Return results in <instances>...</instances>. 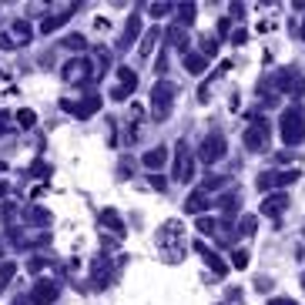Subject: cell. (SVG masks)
I'll use <instances>...</instances> for the list:
<instances>
[{"mask_svg":"<svg viewBox=\"0 0 305 305\" xmlns=\"http://www.w3.org/2000/svg\"><path fill=\"white\" fill-rule=\"evenodd\" d=\"M168 37H171V44L178 47V50H184V47H188V30H184L181 24H178V27H171V30H168Z\"/></svg>","mask_w":305,"mask_h":305,"instance_id":"2e32d148","label":"cell"},{"mask_svg":"<svg viewBox=\"0 0 305 305\" xmlns=\"http://www.w3.org/2000/svg\"><path fill=\"white\" fill-rule=\"evenodd\" d=\"M245 144L252 151H265L268 148V121H255V124L245 131Z\"/></svg>","mask_w":305,"mask_h":305,"instance_id":"5b68a950","label":"cell"},{"mask_svg":"<svg viewBox=\"0 0 305 305\" xmlns=\"http://www.w3.org/2000/svg\"><path fill=\"white\" fill-rule=\"evenodd\" d=\"M101 222H104L108 228H111V232H118V235L124 232V225H121V215H118L114 208H104V212H101Z\"/></svg>","mask_w":305,"mask_h":305,"instance_id":"5bb4252c","label":"cell"},{"mask_svg":"<svg viewBox=\"0 0 305 305\" xmlns=\"http://www.w3.org/2000/svg\"><path fill=\"white\" fill-rule=\"evenodd\" d=\"M232 265H235V268H245V265H248V255H245V248L232 252Z\"/></svg>","mask_w":305,"mask_h":305,"instance_id":"cb8c5ba5","label":"cell"},{"mask_svg":"<svg viewBox=\"0 0 305 305\" xmlns=\"http://www.w3.org/2000/svg\"><path fill=\"white\" fill-rule=\"evenodd\" d=\"M302 37H305V27H302Z\"/></svg>","mask_w":305,"mask_h":305,"instance_id":"e575fe53","label":"cell"},{"mask_svg":"<svg viewBox=\"0 0 305 305\" xmlns=\"http://www.w3.org/2000/svg\"><path fill=\"white\" fill-rule=\"evenodd\" d=\"M158 37H161V30H158V27L144 30V40H141V47H138V54H141V57H148L151 50H154V44H158Z\"/></svg>","mask_w":305,"mask_h":305,"instance_id":"4fadbf2b","label":"cell"},{"mask_svg":"<svg viewBox=\"0 0 305 305\" xmlns=\"http://www.w3.org/2000/svg\"><path fill=\"white\" fill-rule=\"evenodd\" d=\"M285 208H288V194H272V198H265V202H262V215L278 218Z\"/></svg>","mask_w":305,"mask_h":305,"instance_id":"30bf717a","label":"cell"},{"mask_svg":"<svg viewBox=\"0 0 305 305\" xmlns=\"http://www.w3.org/2000/svg\"><path fill=\"white\" fill-rule=\"evenodd\" d=\"M118 74H121V80H124V90L131 94V90H134V84H138V74H134V70H128V68H121Z\"/></svg>","mask_w":305,"mask_h":305,"instance_id":"7402d4cb","label":"cell"},{"mask_svg":"<svg viewBox=\"0 0 305 305\" xmlns=\"http://www.w3.org/2000/svg\"><path fill=\"white\" fill-rule=\"evenodd\" d=\"M164 161H168V148H154V151H148V154H144V168L161 171V168H164Z\"/></svg>","mask_w":305,"mask_h":305,"instance_id":"8fae6325","label":"cell"},{"mask_svg":"<svg viewBox=\"0 0 305 305\" xmlns=\"http://www.w3.org/2000/svg\"><path fill=\"white\" fill-rule=\"evenodd\" d=\"M68 47H74V50H84V37H68Z\"/></svg>","mask_w":305,"mask_h":305,"instance_id":"f546056e","label":"cell"},{"mask_svg":"<svg viewBox=\"0 0 305 305\" xmlns=\"http://www.w3.org/2000/svg\"><path fill=\"white\" fill-rule=\"evenodd\" d=\"M282 141L285 144H302L305 141V114L298 108L282 114Z\"/></svg>","mask_w":305,"mask_h":305,"instance_id":"7a4b0ae2","label":"cell"},{"mask_svg":"<svg viewBox=\"0 0 305 305\" xmlns=\"http://www.w3.org/2000/svg\"><path fill=\"white\" fill-rule=\"evenodd\" d=\"M198 232H202V235H215V232H218V222H215V218H198Z\"/></svg>","mask_w":305,"mask_h":305,"instance_id":"ffe728a7","label":"cell"},{"mask_svg":"<svg viewBox=\"0 0 305 305\" xmlns=\"http://www.w3.org/2000/svg\"><path fill=\"white\" fill-rule=\"evenodd\" d=\"M57 298V285L50 278H40V282L30 288V305H50Z\"/></svg>","mask_w":305,"mask_h":305,"instance_id":"8992f818","label":"cell"},{"mask_svg":"<svg viewBox=\"0 0 305 305\" xmlns=\"http://www.w3.org/2000/svg\"><path fill=\"white\" fill-rule=\"evenodd\" d=\"M225 138L222 134H212V138H204V144H202V151H198V158L202 161H208V164H215L218 158H225Z\"/></svg>","mask_w":305,"mask_h":305,"instance_id":"277c9868","label":"cell"},{"mask_svg":"<svg viewBox=\"0 0 305 305\" xmlns=\"http://www.w3.org/2000/svg\"><path fill=\"white\" fill-rule=\"evenodd\" d=\"M60 108H64V111H70V114H74V118H90V114H94V111H98V108H101V98H98V94H88V98H84V101H80V104L60 101Z\"/></svg>","mask_w":305,"mask_h":305,"instance_id":"52a82bcc","label":"cell"},{"mask_svg":"<svg viewBox=\"0 0 305 305\" xmlns=\"http://www.w3.org/2000/svg\"><path fill=\"white\" fill-rule=\"evenodd\" d=\"M298 181V171H272V174H262L258 178V188H275V184H292Z\"/></svg>","mask_w":305,"mask_h":305,"instance_id":"ba28073f","label":"cell"},{"mask_svg":"<svg viewBox=\"0 0 305 305\" xmlns=\"http://www.w3.org/2000/svg\"><path fill=\"white\" fill-rule=\"evenodd\" d=\"M0 171H4V164H0Z\"/></svg>","mask_w":305,"mask_h":305,"instance_id":"d590c367","label":"cell"},{"mask_svg":"<svg viewBox=\"0 0 305 305\" xmlns=\"http://www.w3.org/2000/svg\"><path fill=\"white\" fill-rule=\"evenodd\" d=\"M0 194H7V181H0Z\"/></svg>","mask_w":305,"mask_h":305,"instance_id":"836d02e7","label":"cell"},{"mask_svg":"<svg viewBox=\"0 0 305 305\" xmlns=\"http://www.w3.org/2000/svg\"><path fill=\"white\" fill-rule=\"evenodd\" d=\"M204 64H208V60H204L202 54H188V57H184V68L192 70V74H202V70H204Z\"/></svg>","mask_w":305,"mask_h":305,"instance_id":"e0dca14e","label":"cell"},{"mask_svg":"<svg viewBox=\"0 0 305 305\" xmlns=\"http://www.w3.org/2000/svg\"><path fill=\"white\" fill-rule=\"evenodd\" d=\"M232 40H235V44H245V40H248V34H245V30H235V34H232Z\"/></svg>","mask_w":305,"mask_h":305,"instance_id":"4dcf8cb0","label":"cell"},{"mask_svg":"<svg viewBox=\"0 0 305 305\" xmlns=\"http://www.w3.org/2000/svg\"><path fill=\"white\" fill-rule=\"evenodd\" d=\"M171 10V4H151V17H164Z\"/></svg>","mask_w":305,"mask_h":305,"instance_id":"484cf974","label":"cell"},{"mask_svg":"<svg viewBox=\"0 0 305 305\" xmlns=\"http://www.w3.org/2000/svg\"><path fill=\"white\" fill-rule=\"evenodd\" d=\"M14 272H17V265H14V262H4V265H0V275H4V282L10 278Z\"/></svg>","mask_w":305,"mask_h":305,"instance_id":"4316f807","label":"cell"},{"mask_svg":"<svg viewBox=\"0 0 305 305\" xmlns=\"http://www.w3.org/2000/svg\"><path fill=\"white\" fill-rule=\"evenodd\" d=\"M0 47H4V50H10V47H17V40H14L10 34H0Z\"/></svg>","mask_w":305,"mask_h":305,"instance_id":"f1b7e54d","label":"cell"},{"mask_svg":"<svg viewBox=\"0 0 305 305\" xmlns=\"http://www.w3.org/2000/svg\"><path fill=\"white\" fill-rule=\"evenodd\" d=\"M70 14H74V7H70V10H60L57 17H44V24H40V30H44V34H54V30H57V27H60L64 20H70Z\"/></svg>","mask_w":305,"mask_h":305,"instance_id":"7c38bea8","label":"cell"},{"mask_svg":"<svg viewBox=\"0 0 305 305\" xmlns=\"http://www.w3.org/2000/svg\"><path fill=\"white\" fill-rule=\"evenodd\" d=\"M242 232H245V235H255V218H245V222H242Z\"/></svg>","mask_w":305,"mask_h":305,"instance_id":"83f0119b","label":"cell"},{"mask_svg":"<svg viewBox=\"0 0 305 305\" xmlns=\"http://www.w3.org/2000/svg\"><path fill=\"white\" fill-rule=\"evenodd\" d=\"M14 34H17V44H27V40H30V27L24 20H17L14 24Z\"/></svg>","mask_w":305,"mask_h":305,"instance_id":"603a6c76","label":"cell"},{"mask_svg":"<svg viewBox=\"0 0 305 305\" xmlns=\"http://www.w3.org/2000/svg\"><path fill=\"white\" fill-rule=\"evenodd\" d=\"M192 154L188 148H178V161H174V181H192Z\"/></svg>","mask_w":305,"mask_h":305,"instance_id":"9c48e42d","label":"cell"},{"mask_svg":"<svg viewBox=\"0 0 305 305\" xmlns=\"http://www.w3.org/2000/svg\"><path fill=\"white\" fill-rule=\"evenodd\" d=\"M90 74H94V68H90V60H84V57H74V60L64 64V80H70V84H88Z\"/></svg>","mask_w":305,"mask_h":305,"instance_id":"3957f363","label":"cell"},{"mask_svg":"<svg viewBox=\"0 0 305 305\" xmlns=\"http://www.w3.org/2000/svg\"><path fill=\"white\" fill-rule=\"evenodd\" d=\"M268 305H295V302H292V298H272Z\"/></svg>","mask_w":305,"mask_h":305,"instance_id":"1f68e13d","label":"cell"},{"mask_svg":"<svg viewBox=\"0 0 305 305\" xmlns=\"http://www.w3.org/2000/svg\"><path fill=\"white\" fill-rule=\"evenodd\" d=\"M14 305H30V298H17V302H14Z\"/></svg>","mask_w":305,"mask_h":305,"instance_id":"d6a6232c","label":"cell"},{"mask_svg":"<svg viewBox=\"0 0 305 305\" xmlns=\"http://www.w3.org/2000/svg\"><path fill=\"white\" fill-rule=\"evenodd\" d=\"M24 218H27V222H34V225H47V222H50V215H47L44 208H37V204H30V208L24 212Z\"/></svg>","mask_w":305,"mask_h":305,"instance_id":"9a60e30c","label":"cell"},{"mask_svg":"<svg viewBox=\"0 0 305 305\" xmlns=\"http://www.w3.org/2000/svg\"><path fill=\"white\" fill-rule=\"evenodd\" d=\"M178 10H181V20H184V24L194 20V4H184V7H178Z\"/></svg>","mask_w":305,"mask_h":305,"instance_id":"d4e9b609","label":"cell"},{"mask_svg":"<svg viewBox=\"0 0 305 305\" xmlns=\"http://www.w3.org/2000/svg\"><path fill=\"white\" fill-rule=\"evenodd\" d=\"M17 124H20V128H34L37 124V114L30 111V108H24V111H17Z\"/></svg>","mask_w":305,"mask_h":305,"instance_id":"d6986e66","label":"cell"},{"mask_svg":"<svg viewBox=\"0 0 305 305\" xmlns=\"http://www.w3.org/2000/svg\"><path fill=\"white\" fill-rule=\"evenodd\" d=\"M174 98H178V88H174L171 80L154 84V90H151V111H154V121H168Z\"/></svg>","mask_w":305,"mask_h":305,"instance_id":"6da1fadb","label":"cell"},{"mask_svg":"<svg viewBox=\"0 0 305 305\" xmlns=\"http://www.w3.org/2000/svg\"><path fill=\"white\" fill-rule=\"evenodd\" d=\"M204 204H208V198H204V188H202V192H194L192 198H188V204H184V208H188V212H202Z\"/></svg>","mask_w":305,"mask_h":305,"instance_id":"ac0fdd59","label":"cell"},{"mask_svg":"<svg viewBox=\"0 0 305 305\" xmlns=\"http://www.w3.org/2000/svg\"><path fill=\"white\" fill-rule=\"evenodd\" d=\"M134 34H138V17H131V20H128V27H124V40H121V47L134 44Z\"/></svg>","mask_w":305,"mask_h":305,"instance_id":"44dd1931","label":"cell"}]
</instances>
